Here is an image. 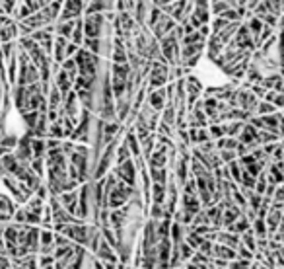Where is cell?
Listing matches in <instances>:
<instances>
[{
    "instance_id": "6da1fadb",
    "label": "cell",
    "mask_w": 284,
    "mask_h": 269,
    "mask_svg": "<svg viewBox=\"0 0 284 269\" xmlns=\"http://www.w3.org/2000/svg\"><path fill=\"white\" fill-rule=\"evenodd\" d=\"M41 82L39 70L29 57L18 49V76H16V86H31V84Z\"/></svg>"
},
{
    "instance_id": "7a4b0ae2",
    "label": "cell",
    "mask_w": 284,
    "mask_h": 269,
    "mask_svg": "<svg viewBox=\"0 0 284 269\" xmlns=\"http://www.w3.org/2000/svg\"><path fill=\"white\" fill-rule=\"evenodd\" d=\"M115 176H117V180L123 182V184H127L129 187H137L139 186V170H137V166H135V160L131 158V160H127V162H123V164L115 166Z\"/></svg>"
},
{
    "instance_id": "3957f363",
    "label": "cell",
    "mask_w": 284,
    "mask_h": 269,
    "mask_svg": "<svg viewBox=\"0 0 284 269\" xmlns=\"http://www.w3.org/2000/svg\"><path fill=\"white\" fill-rule=\"evenodd\" d=\"M20 39L18 33V21L12 16H0V45L4 43H16Z\"/></svg>"
},
{
    "instance_id": "277c9868",
    "label": "cell",
    "mask_w": 284,
    "mask_h": 269,
    "mask_svg": "<svg viewBox=\"0 0 284 269\" xmlns=\"http://www.w3.org/2000/svg\"><path fill=\"white\" fill-rule=\"evenodd\" d=\"M84 10H86V2L82 0H68L62 2V10L59 21H76L84 18Z\"/></svg>"
},
{
    "instance_id": "5b68a950",
    "label": "cell",
    "mask_w": 284,
    "mask_h": 269,
    "mask_svg": "<svg viewBox=\"0 0 284 269\" xmlns=\"http://www.w3.org/2000/svg\"><path fill=\"white\" fill-rule=\"evenodd\" d=\"M18 205L14 203V199L6 193H0V225L6 227L10 225V221H14V213Z\"/></svg>"
},
{
    "instance_id": "8992f818",
    "label": "cell",
    "mask_w": 284,
    "mask_h": 269,
    "mask_svg": "<svg viewBox=\"0 0 284 269\" xmlns=\"http://www.w3.org/2000/svg\"><path fill=\"white\" fill-rule=\"evenodd\" d=\"M146 104L150 105L154 111L162 113L163 107L167 105V92H165V88H158V90H146Z\"/></svg>"
},
{
    "instance_id": "52a82bcc",
    "label": "cell",
    "mask_w": 284,
    "mask_h": 269,
    "mask_svg": "<svg viewBox=\"0 0 284 269\" xmlns=\"http://www.w3.org/2000/svg\"><path fill=\"white\" fill-rule=\"evenodd\" d=\"M20 162L23 164H29L31 160H33V152H31V137H27V135H23L20 141H18V146L14 148V152H12Z\"/></svg>"
},
{
    "instance_id": "ba28073f",
    "label": "cell",
    "mask_w": 284,
    "mask_h": 269,
    "mask_svg": "<svg viewBox=\"0 0 284 269\" xmlns=\"http://www.w3.org/2000/svg\"><path fill=\"white\" fill-rule=\"evenodd\" d=\"M55 252V232L53 230H39V254L37 256H53Z\"/></svg>"
},
{
    "instance_id": "9c48e42d",
    "label": "cell",
    "mask_w": 284,
    "mask_h": 269,
    "mask_svg": "<svg viewBox=\"0 0 284 269\" xmlns=\"http://www.w3.org/2000/svg\"><path fill=\"white\" fill-rule=\"evenodd\" d=\"M57 199H59L61 207L64 209L68 215L76 217V211H78V189H74V191H66V193L59 195Z\"/></svg>"
},
{
    "instance_id": "30bf717a",
    "label": "cell",
    "mask_w": 284,
    "mask_h": 269,
    "mask_svg": "<svg viewBox=\"0 0 284 269\" xmlns=\"http://www.w3.org/2000/svg\"><path fill=\"white\" fill-rule=\"evenodd\" d=\"M148 176H150V182L152 184H167V178H169V170L167 168H148Z\"/></svg>"
},
{
    "instance_id": "8fae6325",
    "label": "cell",
    "mask_w": 284,
    "mask_h": 269,
    "mask_svg": "<svg viewBox=\"0 0 284 269\" xmlns=\"http://www.w3.org/2000/svg\"><path fill=\"white\" fill-rule=\"evenodd\" d=\"M45 205H47L45 201H41V199H37V197L33 195V197H31V199H29V201H27V203H25L23 207H25V211H27V213H31V215H37V217H43V211H45Z\"/></svg>"
},
{
    "instance_id": "7c38bea8",
    "label": "cell",
    "mask_w": 284,
    "mask_h": 269,
    "mask_svg": "<svg viewBox=\"0 0 284 269\" xmlns=\"http://www.w3.org/2000/svg\"><path fill=\"white\" fill-rule=\"evenodd\" d=\"M31 152H33V158H47L45 139H31Z\"/></svg>"
},
{
    "instance_id": "4fadbf2b",
    "label": "cell",
    "mask_w": 284,
    "mask_h": 269,
    "mask_svg": "<svg viewBox=\"0 0 284 269\" xmlns=\"http://www.w3.org/2000/svg\"><path fill=\"white\" fill-rule=\"evenodd\" d=\"M61 68L70 76V80L74 82L76 78H78V66H76V61L74 59H66V61L61 64Z\"/></svg>"
},
{
    "instance_id": "5bb4252c",
    "label": "cell",
    "mask_w": 284,
    "mask_h": 269,
    "mask_svg": "<svg viewBox=\"0 0 284 269\" xmlns=\"http://www.w3.org/2000/svg\"><path fill=\"white\" fill-rule=\"evenodd\" d=\"M84 23L82 20L76 21V27H74V31H72V35H70V43H74L76 47H82V43H84Z\"/></svg>"
},
{
    "instance_id": "9a60e30c",
    "label": "cell",
    "mask_w": 284,
    "mask_h": 269,
    "mask_svg": "<svg viewBox=\"0 0 284 269\" xmlns=\"http://www.w3.org/2000/svg\"><path fill=\"white\" fill-rule=\"evenodd\" d=\"M55 266V258L53 256H37V269L53 268Z\"/></svg>"
},
{
    "instance_id": "2e32d148",
    "label": "cell",
    "mask_w": 284,
    "mask_h": 269,
    "mask_svg": "<svg viewBox=\"0 0 284 269\" xmlns=\"http://www.w3.org/2000/svg\"><path fill=\"white\" fill-rule=\"evenodd\" d=\"M0 269H14L12 268V260L8 256H0Z\"/></svg>"
},
{
    "instance_id": "e0dca14e",
    "label": "cell",
    "mask_w": 284,
    "mask_h": 269,
    "mask_svg": "<svg viewBox=\"0 0 284 269\" xmlns=\"http://www.w3.org/2000/svg\"><path fill=\"white\" fill-rule=\"evenodd\" d=\"M6 154H10V150H6L4 146H0V158H4Z\"/></svg>"
},
{
    "instance_id": "ac0fdd59",
    "label": "cell",
    "mask_w": 284,
    "mask_h": 269,
    "mask_svg": "<svg viewBox=\"0 0 284 269\" xmlns=\"http://www.w3.org/2000/svg\"><path fill=\"white\" fill-rule=\"evenodd\" d=\"M45 269H55V266H53V268H45Z\"/></svg>"
}]
</instances>
